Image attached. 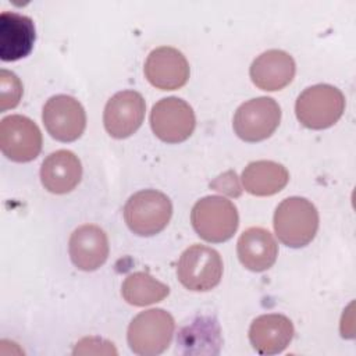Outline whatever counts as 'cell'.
<instances>
[{"label":"cell","instance_id":"5bb4252c","mask_svg":"<svg viewBox=\"0 0 356 356\" xmlns=\"http://www.w3.org/2000/svg\"><path fill=\"white\" fill-rule=\"evenodd\" d=\"M296 72L293 57L278 49H271L257 56L249 70L252 82L261 90L274 92L288 86Z\"/></svg>","mask_w":356,"mask_h":356},{"label":"cell","instance_id":"5b68a950","mask_svg":"<svg viewBox=\"0 0 356 356\" xmlns=\"http://www.w3.org/2000/svg\"><path fill=\"white\" fill-rule=\"evenodd\" d=\"M175 330L172 316L164 309L140 312L128 325L127 339L131 350L140 356L163 353L171 343Z\"/></svg>","mask_w":356,"mask_h":356},{"label":"cell","instance_id":"e0dca14e","mask_svg":"<svg viewBox=\"0 0 356 356\" xmlns=\"http://www.w3.org/2000/svg\"><path fill=\"white\" fill-rule=\"evenodd\" d=\"M82 178V164L71 150L50 153L40 165V181L44 189L56 195H64L76 188Z\"/></svg>","mask_w":356,"mask_h":356},{"label":"cell","instance_id":"277c9868","mask_svg":"<svg viewBox=\"0 0 356 356\" xmlns=\"http://www.w3.org/2000/svg\"><path fill=\"white\" fill-rule=\"evenodd\" d=\"M172 216L170 197L156 189L134 193L124 206V220L128 228L139 236H153L161 232Z\"/></svg>","mask_w":356,"mask_h":356},{"label":"cell","instance_id":"3957f363","mask_svg":"<svg viewBox=\"0 0 356 356\" xmlns=\"http://www.w3.org/2000/svg\"><path fill=\"white\" fill-rule=\"evenodd\" d=\"M343 93L327 83L306 88L296 99L295 114L299 122L309 129H325L332 127L343 114Z\"/></svg>","mask_w":356,"mask_h":356},{"label":"cell","instance_id":"44dd1931","mask_svg":"<svg viewBox=\"0 0 356 356\" xmlns=\"http://www.w3.org/2000/svg\"><path fill=\"white\" fill-rule=\"evenodd\" d=\"M170 293V288L147 273L129 274L121 286L122 298L134 306H149L161 302Z\"/></svg>","mask_w":356,"mask_h":356},{"label":"cell","instance_id":"ba28073f","mask_svg":"<svg viewBox=\"0 0 356 356\" xmlns=\"http://www.w3.org/2000/svg\"><path fill=\"white\" fill-rule=\"evenodd\" d=\"M150 127L154 135L167 143L186 140L196 127L193 108L182 99L170 96L159 100L150 111Z\"/></svg>","mask_w":356,"mask_h":356},{"label":"cell","instance_id":"2e32d148","mask_svg":"<svg viewBox=\"0 0 356 356\" xmlns=\"http://www.w3.org/2000/svg\"><path fill=\"white\" fill-rule=\"evenodd\" d=\"M292 321L277 313L256 317L249 328V341L260 355H277L286 349L293 338Z\"/></svg>","mask_w":356,"mask_h":356},{"label":"cell","instance_id":"ac0fdd59","mask_svg":"<svg viewBox=\"0 0 356 356\" xmlns=\"http://www.w3.org/2000/svg\"><path fill=\"white\" fill-rule=\"evenodd\" d=\"M238 259L250 271L261 273L273 267L278 256V245L264 228L250 227L245 229L236 243Z\"/></svg>","mask_w":356,"mask_h":356},{"label":"cell","instance_id":"7a4b0ae2","mask_svg":"<svg viewBox=\"0 0 356 356\" xmlns=\"http://www.w3.org/2000/svg\"><path fill=\"white\" fill-rule=\"evenodd\" d=\"M191 222L196 234L206 242H225L236 232L239 214L236 206L224 196H204L195 203Z\"/></svg>","mask_w":356,"mask_h":356},{"label":"cell","instance_id":"4fadbf2b","mask_svg":"<svg viewBox=\"0 0 356 356\" xmlns=\"http://www.w3.org/2000/svg\"><path fill=\"white\" fill-rule=\"evenodd\" d=\"M68 252L72 264L82 271H95L102 267L110 252L107 234L95 224H83L70 236Z\"/></svg>","mask_w":356,"mask_h":356},{"label":"cell","instance_id":"ffe728a7","mask_svg":"<svg viewBox=\"0 0 356 356\" xmlns=\"http://www.w3.org/2000/svg\"><path fill=\"white\" fill-rule=\"evenodd\" d=\"M177 343L186 355H217L222 343L220 325L216 318L197 317L179 331Z\"/></svg>","mask_w":356,"mask_h":356},{"label":"cell","instance_id":"9c48e42d","mask_svg":"<svg viewBox=\"0 0 356 356\" xmlns=\"http://www.w3.org/2000/svg\"><path fill=\"white\" fill-rule=\"evenodd\" d=\"M0 149L13 161H32L42 150V132L25 115H7L0 122Z\"/></svg>","mask_w":356,"mask_h":356},{"label":"cell","instance_id":"30bf717a","mask_svg":"<svg viewBox=\"0 0 356 356\" xmlns=\"http://www.w3.org/2000/svg\"><path fill=\"white\" fill-rule=\"evenodd\" d=\"M42 120L46 131L60 142H74L85 131L86 113L72 96H51L43 106Z\"/></svg>","mask_w":356,"mask_h":356},{"label":"cell","instance_id":"6da1fadb","mask_svg":"<svg viewBox=\"0 0 356 356\" xmlns=\"http://www.w3.org/2000/svg\"><path fill=\"white\" fill-rule=\"evenodd\" d=\"M273 224L275 235L284 245L303 248L317 234L318 211L306 197L291 196L277 206Z\"/></svg>","mask_w":356,"mask_h":356},{"label":"cell","instance_id":"9a60e30c","mask_svg":"<svg viewBox=\"0 0 356 356\" xmlns=\"http://www.w3.org/2000/svg\"><path fill=\"white\" fill-rule=\"evenodd\" d=\"M36 31L33 21L14 11L0 14V58L17 61L26 57L35 44Z\"/></svg>","mask_w":356,"mask_h":356},{"label":"cell","instance_id":"7402d4cb","mask_svg":"<svg viewBox=\"0 0 356 356\" xmlns=\"http://www.w3.org/2000/svg\"><path fill=\"white\" fill-rule=\"evenodd\" d=\"M22 83L19 78L7 70L0 71V110L6 111L8 108H14L18 106L22 97Z\"/></svg>","mask_w":356,"mask_h":356},{"label":"cell","instance_id":"52a82bcc","mask_svg":"<svg viewBox=\"0 0 356 356\" xmlns=\"http://www.w3.org/2000/svg\"><path fill=\"white\" fill-rule=\"evenodd\" d=\"M281 121V107L273 99L260 96L242 103L234 115L235 134L245 142H260L270 138Z\"/></svg>","mask_w":356,"mask_h":356},{"label":"cell","instance_id":"603a6c76","mask_svg":"<svg viewBox=\"0 0 356 356\" xmlns=\"http://www.w3.org/2000/svg\"><path fill=\"white\" fill-rule=\"evenodd\" d=\"M211 188H214L216 191L222 192L228 196H239L242 192L238 177L234 171H228V172L220 175L218 178H216L211 182Z\"/></svg>","mask_w":356,"mask_h":356},{"label":"cell","instance_id":"8992f818","mask_svg":"<svg viewBox=\"0 0 356 356\" xmlns=\"http://www.w3.org/2000/svg\"><path fill=\"white\" fill-rule=\"evenodd\" d=\"M177 277L189 291L206 292L216 288L222 277L220 253L204 245L189 246L178 260Z\"/></svg>","mask_w":356,"mask_h":356},{"label":"cell","instance_id":"7c38bea8","mask_svg":"<svg viewBox=\"0 0 356 356\" xmlns=\"http://www.w3.org/2000/svg\"><path fill=\"white\" fill-rule=\"evenodd\" d=\"M145 76L157 89L175 90L189 79V64L185 56L174 47L161 46L152 50L145 61Z\"/></svg>","mask_w":356,"mask_h":356},{"label":"cell","instance_id":"8fae6325","mask_svg":"<svg viewBox=\"0 0 356 356\" xmlns=\"http://www.w3.org/2000/svg\"><path fill=\"white\" fill-rule=\"evenodd\" d=\"M146 103L136 90H121L106 103L103 122L107 134L115 139H125L135 134L145 120Z\"/></svg>","mask_w":356,"mask_h":356},{"label":"cell","instance_id":"d6986e66","mask_svg":"<svg viewBox=\"0 0 356 356\" xmlns=\"http://www.w3.org/2000/svg\"><path fill=\"white\" fill-rule=\"evenodd\" d=\"M241 181L245 191L250 195L271 196L286 186L289 172L280 163L271 160H257L245 167Z\"/></svg>","mask_w":356,"mask_h":356}]
</instances>
